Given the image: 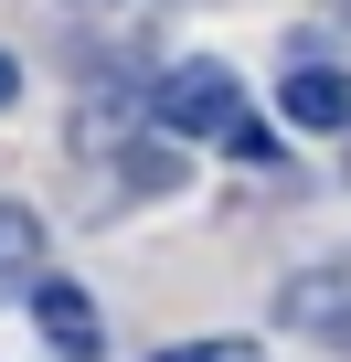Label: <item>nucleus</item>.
<instances>
[{
    "mask_svg": "<svg viewBox=\"0 0 351 362\" xmlns=\"http://www.w3.org/2000/svg\"><path fill=\"white\" fill-rule=\"evenodd\" d=\"M85 11H107V0H85Z\"/></svg>",
    "mask_w": 351,
    "mask_h": 362,
    "instance_id": "6e6552de",
    "label": "nucleus"
},
{
    "mask_svg": "<svg viewBox=\"0 0 351 362\" xmlns=\"http://www.w3.org/2000/svg\"><path fill=\"white\" fill-rule=\"evenodd\" d=\"M149 362H266L245 330H213V341H170V351H149Z\"/></svg>",
    "mask_w": 351,
    "mask_h": 362,
    "instance_id": "39448f33",
    "label": "nucleus"
},
{
    "mask_svg": "<svg viewBox=\"0 0 351 362\" xmlns=\"http://www.w3.org/2000/svg\"><path fill=\"white\" fill-rule=\"evenodd\" d=\"M43 288V214L0 192V298H32Z\"/></svg>",
    "mask_w": 351,
    "mask_h": 362,
    "instance_id": "20e7f679",
    "label": "nucleus"
},
{
    "mask_svg": "<svg viewBox=\"0 0 351 362\" xmlns=\"http://www.w3.org/2000/svg\"><path fill=\"white\" fill-rule=\"evenodd\" d=\"M149 128H160V139H213V149H234V160H266V149H277L266 117L245 107V75L213 64V54L170 64V75L149 86Z\"/></svg>",
    "mask_w": 351,
    "mask_h": 362,
    "instance_id": "f257e3e1",
    "label": "nucleus"
},
{
    "mask_svg": "<svg viewBox=\"0 0 351 362\" xmlns=\"http://www.w3.org/2000/svg\"><path fill=\"white\" fill-rule=\"evenodd\" d=\"M128 181H138V192H170V181H182V149H170V139H138L128 149Z\"/></svg>",
    "mask_w": 351,
    "mask_h": 362,
    "instance_id": "423d86ee",
    "label": "nucleus"
},
{
    "mask_svg": "<svg viewBox=\"0 0 351 362\" xmlns=\"http://www.w3.org/2000/svg\"><path fill=\"white\" fill-rule=\"evenodd\" d=\"M0 107H22V64L11 54H0Z\"/></svg>",
    "mask_w": 351,
    "mask_h": 362,
    "instance_id": "0eeeda50",
    "label": "nucleus"
},
{
    "mask_svg": "<svg viewBox=\"0 0 351 362\" xmlns=\"http://www.w3.org/2000/svg\"><path fill=\"white\" fill-rule=\"evenodd\" d=\"M277 117L309 128V139H351V75H340V64H298V75L277 86Z\"/></svg>",
    "mask_w": 351,
    "mask_h": 362,
    "instance_id": "7ed1b4c3",
    "label": "nucleus"
},
{
    "mask_svg": "<svg viewBox=\"0 0 351 362\" xmlns=\"http://www.w3.org/2000/svg\"><path fill=\"white\" fill-rule=\"evenodd\" d=\"M22 309H32V330H43V341H54L64 362H96V351H107V320H96V298H85L75 277H43V288H32Z\"/></svg>",
    "mask_w": 351,
    "mask_h": 362,
    "instance_id": "f03ea898",
    "label": "nucleus"
}]
</instances>
